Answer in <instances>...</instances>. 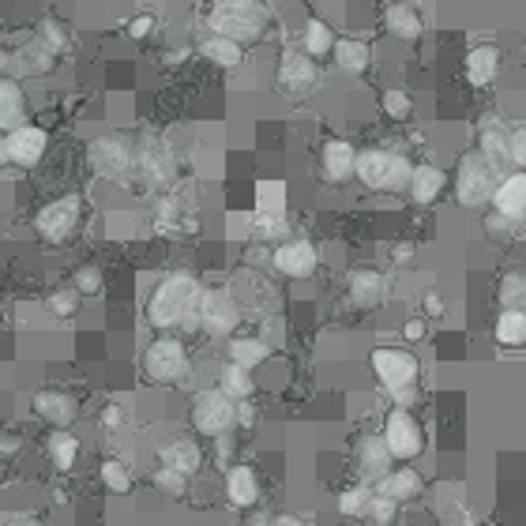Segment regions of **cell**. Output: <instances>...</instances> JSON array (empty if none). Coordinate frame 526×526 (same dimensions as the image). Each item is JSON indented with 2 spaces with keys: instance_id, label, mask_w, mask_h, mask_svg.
<instances>
[{
  "instance_id": "8",
  "label": "cell",
  "mask_w": 526,
  "mask_h": 526,
  "mask_svg": "<svg viewBox=\"0 0 526 526\" xmlns=\"http://www.w3.org/2000/svg\"><path fill=\"white\" fill-rule=\"evenodd\" d=\"M384 440L391 455L399 459V463H414L425 455L429 448V436H425V425L418 421L414 410H403V406H391L384 418Z\"/></svg>"
},
{
  "instance_id": "58",
  "label": "cell",
  "mask_w": 526,
  "mask_h": 526,
  "mask_svg": "<svg viewBox=\"0 0 526 526\" xmlns=\"http://www.w3.org/2000/svg\"><path fill=\"white\" fill-rule=\"evenodd\" d=\"M8 162H12V158H8V132H0V170H4Z\"/></svg>"
},
{
  "instance_id": "59",
  "label": "cell",
  "mask_w": 526,
  "mask_h": 526,
  "mask_svg": "<svg viewBox=\"0 0 526 526\" xmlns=\"http://www.w3.org/2000/svg\"><path fill=\"white\" fill-rule=\"evenodd\" d=\"M241 4H256V0H211V8H241Z\"/></svg>"
},
{
  "instance_id": "3",
  "label": "cell",
  "mask_w": 526,
  "mask_h": 526,
  "mask_svg": "<svg viewBox=\"0 0 526 526\" xmlns=\"http://www.w3.org/2000/svg\"><path fill=\"white\" fill-rule=\"evenodd\" d=\"M410 173L414 162L399 151H387V147H369L357 155V181L369 188V192H384V196H403L410 188Z\"/></svg>"
},
{
  "instance_id": "41",
  "label": "cell",
  "mask_w": 526,
  "mask_h": 526,
  "mask_svg": "<svg viewBox=\"0 0 526 526\" xmlns=\"http://www.w3.org/2000/svg\"><path fill=\"white\" fill-rule=\"evenodd\" d=\"M372 496H376V489H372L369 481H357L350 489H342L339 500H335V504H339V515H346V519H365Z\"/></svg>"
},
{
  "instance_id": "16",
  "label": "cell",
  "mask_w": 526,
  "mask_h": 526,
  "mask_svg": "<svg viewBox=\"0 0 526 526\" xmlns=\"http://www.w3.org/2000/svg\"><path fill=\"white\" fill-rule=\"evenodd\" d=\"M372 489L387 496V500H395V504H414V500L425 496V478H421V470L414 463H395Z\"/></svg>"
},
{
  "instance_id": "4",
  "label": "cell",
  "mask_w": 526,
  "mask_h": 526,
  "mask_svg": "<svg viewBox=\"0 0 526 526\" xmlns=\"http://www.w3.org/2000/svg\"><path fill=\"white\" fill-rule=\"evenodd\" d=\"M188 425L200 436H207V440L237 433V403H233L230 395H222L218 387H207L188 406Z\"/></svg>"
},
{
  "instance_id": "49",
  "label": "cell",
  "mask_w": 526,
  "mask_h": 526,
  "mask_svg": "<svg viewBox=\"0 0 526 526\" xmlns=\"http://www.w3.org/2000/svg\"><path fill=\"white\" fill-rule=\"evenodd\" d=\"M508 166H511V170H526V128H511V136H508Z\"/></svg>"
},
{
  "instance_id": "28",
  "label": "cell",
  "mask_w": 526,
  "mask_h": 526,
  "mask_svg": "<svg viewBox=\"0 0 526 526\" xmlns=\"http://www.w3.org/2000/svg\"><path fill=\"white\" fill-rule=\"evenodd\" d=\"M27 124V94L16 76H0V132Z\"/></svg>"
},
{
  "instance_id": "38",
  "label": "cell",
  "mask_w": 526,
  "mask_h": 526,
  "mask_svg": "<svg viewBox=\"0 0 526 526\" xmlns=\"http://www.w3.org/2000/svg\"><path fill=\"white\" fill-rule=\"evenodd\" d=\"M34 42H42L49 53L64 57V53L72 49V31H68V23H64V19L42 16V19H38V27H34Z\"/></svg>"
},
{
  "instance_id": "31",
  "label": "cell",
  "mask_w": 526,
  "mask_h": 526,
  "mask_svg": "<svg viewBox=\"0 0 526 526\" xmlns=\"http://www.w3.org/2000/svg\"><path fill=\"white\" fill-rule=\"evenodd\" d=\"M57 53H49L42 42H27V46L19 49L16 57H12V72L16 76H49V72H57ZM8 72V76H12Z\"/></svg>"
},
{
  "instance_id": "9",
  "label": "cell",
  "mask_w": 526,
  "mask_h": 526,
  "mask_svg": "<svg viewBox=\"0 0 526 526\" xmlns=\"http://www.w3.org/2000/svg\"><path fill=\"white\" fill-rule=\"evenodd\" d=\"M79 222H83V196L68 192L49 200L38 215H34V233L46 241V245H64L68 237H76Z\"/></svg>"
},
{
  "instance_id": "52",
  "label": "cell",
  "mask_w": 526,
  "mask_h": 526,
  "mask_svg": "<svg viewBox=\"0 0 526 526\" xmlns=\"http://www.w3.org/2000/svg\"><path fill=\"white\" fill-rule=\"evenodd\" d=\"M421 312H425V320H440L444 312H448V305H444V297L436 294V290H425V297H421Z\"/></svg>"
},
{
  "instance_id": "13",
  "label": "cell",
  "mask_w": 526,
  "mask_h": 526,
  "mask_svg": "<svg viewBox=\"0 0 526 526\" xmlns=\"http://www.w3.org/2000/svg\"><path fill=\"white\" fill-rule=\"evenodd\" d=\"M271 267L279 271L282 279L305 282L316 275V267H320V252H316V245L305 241V237H290V241L275 245V252H271Z\"/></svg>"
},
{
  "instance_id": "61",
  "label": "cell",
  "mask_w": 526,
  "mask_h": 526,
  "mask_svg": "<svg viewBox=\"0 0 526 526\" xmlns=\"http://www.w3.org/2000/svg\"><path fill=\"white\" fill-rule=\"evenodd\" d=\"M12 526H42V523H31V519H19V523H12Z\"/></svg>"
},
{
  "instance_id": "29",
  "label": "cell",
  "mask_w": 526,
  "mask_h": 526,
  "mask_svg": "<svg viewBox=\"0 0 526 526\" xmlns=\"http://www.w3.org/2000/svg\"><path fill=\"white\" fill-rule=\"evenodd\" d=\"M331 61H335V68L346 72V76H365L372 64V46L365 38H339Z\"/></svg>"
},
{
  "instance_id": "15",
  "label": "cell",
  "mask_w": 526,
  "mask_h": 526,
  "mask_svg": "<svg viewBox=\"0 0 526 526\" xmlns=\"http://www.w3.org/2000/svg\"><path fill=\"white\" fill-rule=\"evenodd\" d=\"M357 155H361V151H357L350 140H339V136L324 140V147H320V173H324L327 185H346V181H354Z\"/></svg>"
},
{
  "instance_id": "51",
  "label": "cell",
  "mask_w": 526,
  "mask_h": 526,
  "mask_svg": "<svg viewBox=\"0 0 526 526\" xmlns=\"http://www.w3.org/2000/svg\"><path fill=\"white\" fill-rule=\"evenodd\" d=\"M387 399H391V406H403V410H414V406L421 403V387H418V384H414V387H399V391H391Z\"/></svg>"
},
{
  "instance_id": "42",
  "label": "cell",
  "mask_w": 526,
  "mask_h": 526,
  "mask_svg": "<svg viewBox=\"0 0 526 526\" xmlns=\"http://www.w3.org/2000/svg\"><path fill=\"white\" fill-rule=\"evenodd\" d=\"M380 109H384L387 121L406 124L414 117V94L406 91V87H387V91L380 94Z\"/></svg>"
},
{
  "instance_id": "27",
  "label": "cell",
  "mask_w": 526,
  "mask_h": 526,
  "mask_svg": "<svg viewBox=\"0 0 526 526\" xmlns=\"http://www.w3.org/2000/svg\"><path fill=\"white\" fill-rule=\"evenodd\" d=\"M508 136L511 128H504V121L496 113H485L478 121V151L493 162L496 170L508 166Z\"/></svg>"
},
{
  "instance_id": "39",
  "label": "cell",
  "mask_w": 526,
  "mask_h": 526,
  "mask_svg": "<svg viewBox=\"0 0 526 526\" xmlns=\"http://www.w3.org/2000/svg\"><path fill=\"white\" fill-rule=\"evenodd\" d=\"M98 481L106 485V493H117V496H128L136 489V478H132V470L124 459H102L98 466Z\"/></svg>"
},
{
  "instance_id": "50",
  "label": "cell",
  "mask_w": 526,
  "mask_h": 526,
  "mask_svg": "<svg viewBox=\"0 0 526 526\" xmlns=\"http://www.w3.org/2000/svg\"><path fill=\"white\" fill-rule=\"evenodd\" d=\"M399 335H403L406 346H414V342H425V335H429V320H425V316H410V320H403Z\"/></svg>"
},
{
  "instance_id": "37",
  "label": "cell",
  "mask_w": 526,
  "mask_h": 526,
  "mask_svg": "<svg viewBox=\"0 0 526 526\" xmlns=\"http://www.w3.org/2000/svg\"><path fill=\"white\" fill-rule=\"evenodd\" d=\"M46 451H49V463L57 466V470H72V466L79 463L83 444H79V436L72 433V429H57V433H49Z\"/></svg>"
},
{
  "instance_id": "34",
  "label": "cell",
  "mask_w": 526,
  "mask_h": 526,
  "mask_svg": "<svg viewBox=\"0 0 526 526\" xmlns=\"http://www.w3.org/2000/svg\"><path fill=\"white\" fill-rule=\"evenodd\" d=\"M286 207H290L286 181H275V177H263V181H256V211H252V215L286 218Z\"/></svg>"
},
{
  "instance_id": "60",
  "label": "cell",
  "mask_w": 526,
  "mask_h": 526,
  "mask_svg": "<svg viewBox=\"0 0 526 526\" xmlns=\"http://www.w3.org/2000/svg\"><path fill=\"white\" fill-rule=\"evenodd\" d=\"M245 526H271V519H267V515H252Z\"/></svg>"
},
{
  "instance_id": "30",
  "label": "cell",
  "mask_w": 526,
  "mask_h": 526,
  "mask_svg": "<svg viewBox=\"0 0 526 526\" xmlns=\"http://www.w3.org/2000/svg\"><path fill=\"white\" fill-rule=\"evenodd\" d=\"M200 57L207 64L222 68V72H233V68H241V61H245V46L226 38V34H211V38L200 42Z\"/></svg>"
},
{
  "instance_id": "12",
  "label": "cell",
  "mask_w": 526,
  "mask_h": 526,
  "mask_svg": "<svg viewBox=\"0 0 526 526\" xmlns=\"http://www.w3.org/2000/svg\"><path fill=\"white\" fill-rule=\"evenodd\" d=\"M241 327V305L230 290H203L200 297V331L211 339H233Z\"/></svg>"
},
{
  "instance_id": "48",
  "label": "cell",
  "mask_w": 526,
  "mask_h": 526,
  "mask_svg": "<svg viewBox=\"0 0 526 526\" xmlns=\"http://www.w3.org/2000/svg\"><path fill=\"white\" fill-rule=\"evenodd\" d=\"M158 31V19L151 12H140V16H132L124 23V34L132 38V42H143V38H151Z\"/></svg>"
},
{
  "instance_id": "10",
  "label": "cell",
  "mask_w": 526,
  "mask_h": 526,
  "mask_svg": "<svg viewBox=\"0 0 526 526\" xmlns=\"http://www.w3.org/2000/svg\"><path fill=\"white\" fill-rule=\"evenodd\" d=\"M87 162H91V170L98 177L124 181L128 173L136 170V147L124 136H117V132H109V136H98V140L87 143Z\"/></svg>"
},
{
  "instance_id": "32",
  "label": "cell",
  "mask_w": 526,
  "mask_h": 526,
  "mask_svg": "<svg viewBox=\"0 0 526 526\" xmlns=\"http://www.w3.org/2000/svg\"><path fill=\"white\" fill-rule=\"evenodd\" d=\"M233 365H245V369H260L263 361H271V342L260 339V335H233L230 346H226Z\"/></svg>"
},
{
  "instance_id": "11",
  "label": "cell",
  "mask_w": 526,
  "mask_h": 526,
  "mask_svg": "<svg viewBox=\"0 0 526 526\" xmlns=\"http://www.w3.org/2000/svg\"><path fill=\"white\" fill-rule=\"evenodd\" d=\"M275 83H279V94L305 98L320 83V64L312 61L305 49H282L279 64H275Z\"/></svg>"
},
{
  "instance_id": "36",
  "label": "cell",
  "mask_w": 526,
  "mask_h": 526,
  "mask_svg": "<svg viewBox=\"0 0 526 526\" xmlns=\"http://www.w3.org/2000/svg\"><path fill=\"white\" fill-rule=\"evenodd\" d=\"M335 42H339V34L331 31V23H324V19L316 16H312L309 23H305V31H301V49L309 53L312 61L331 57V53H335Z\"/></svg>"
},
{
  "instance_id": "7",
  "label": "cell",
  "mask_w": 526,
  "mask_h": 526,
  "mask_svg": "<svg viewBox=\"0 0 526 526\" xmlns=\"http://www.w3.org/2000/svg\"><path fill=\"white\" fill-rule=\"evenodd\" d=\"M207 31L226 34L241 46H256L267 34V12L260 4H241V8H211L207 12Z\"/></svg>"
},
{
  "instance_id": "44",
  "label": "cell",
  "mask_w": 526,
  "mask_h": 526,
  "mask_svg": "<svg viewBox=\"0 0 526 526\" xmlns=\"http://www.w3.org/2000/svg\"><path fill=\"white\" fill-rule=\"evenodd\" d=\"M151 481H155V489L162 496H170V500H181V496L188 493V474H181V470H173V466H155V474H151Z\"/></svg>"
},
{
  "instance_id": "14",
  "label": "cell",
  "mask_w": 526,
  "mask_h": 526,
  "mask_svg": "<svg viewBox=\"0 0 526 526\" xmlns=\"http://www.w3.org/2000/svg\"><path fill=\"white\" fill-rule=\"evenodd\" d=\"M49 151V132L42 124H19L8 132V158L19 170H34Z\"/></svg>"
},
{
  "instance_id": "6",
  "label": "cell",
  "mask_w": 526,
  "mask_h": 526,
  "mask_svg": "<svg viewBox=\"0 0 526 526\" xmlns=\"http://www.w3.org/2000/svg\"><path fill=\"white\" fill-rule=\"evenodd\" d=\"M369 369L387 395L399 387L421 384V361L410 346H376L369 354Z\"/></svg>"
},
{
  "instance_id": "1",
  "label": "cell",
  "mask_w": 526,
  "mask_h": 526,
  "mask_svg": "<svg viewBox=\"0 0 526 526\" xmlns=\"http://www.w3.org/2000/svg\"><path fill=\"white\" fill-rule=\"evenodd\" d=\"M200 297H203V286L196 275L188 271H173L166 279L158 282L151 297H147V324L155 331H200Z\"/></svg>"
},
{
  "instance_id": "2",
  "label": "cell",
  "mask_w": 526,
  "mask_h": 526,
  "mask_svg": "<svg viewBox=\"0 0 526 526\" xmlns=\"http://www.w3.org/2000/svg\"><path fill=\"white\" fill-rule=\"evenodd\" d=\"M500 177H504V173L496 170L493 162L481 155V151H466V155H459L455 173H451L455 203H459V207H470V211L489 207V203H493L496 185H500Z\"/></svg>"
},
{
  "instance_id": "22",
  "label": "cell",
  "mask_w": 526,
  "mask_h": 526,
  "mask_svg": "<svg viewBox=\"0 0 526 526\" xmlns=\"http://www.w3.org/2000/svg\"><path fill=\"white\" fill-rule=\"evenodd\" d=\"M493 211L515 218V222H526V170H511L500 177V185L493 192Z\"/></svg>"
},
{
  "instance_id": "40",
  "label": "cell",
  "mask_w": 526,
  "mask_h": 526,
  "mask_svg": "<svg viewBox=\"0 0 526 526\" xmlns=\"http://www.w3.org/2000/svg\"><path fill=\"white\" fill-rule=\"evenodd\" d=\"M496 305L511 312H526V271H508L496 286Z\"/></svg>"
},
{
  "instance_id": "35",
  "label": "cell",
  "mask_w": 526,
  "mask_h": 526,
  "mask_svg": "<svg viewBox=\"0 0 526 526\" xmlns=\"http://www.w3.org/2000/svg\"><path fill=\"white\" fill-rule=\"evenodd\" d=\"M493 342L500 350H526V312L500 309L493 324Z\"/></svg>"
},
{
  "instance_id": "33",
  "label": "cell",
  "mask_w": 526,
  "mask_h": 526,
  "mask_svg": "<svg viewBox=\"0 0 526 526\" xmlns=\"http://www.w3.org/2000/svg\"><path fill=\"white\" fill-rule=\"evenodd\" d=\"M218 391L222 395H230L233 403H248L252 395H256V376H252V369H245V365H233V361H226L222 369H218Z\"/></svg>"
},
{
  "instance_id": "45",
  "label": "cell",
  "mask_w": 526,
  "mask_h": 526,
  "mask_svg": "<svg viewBox=\"0 0 526 526\" xmlns=\"http://www.w3.org/2000/svg\"><path fill=\"white\" fill-rule=\"evenodd\" d=\"M519 226L523 222H515V218H508V215H500V211H485V218H481V230H485V237L489 241H496V245H504V241H511L515 233H519Z\"/></svg>"
},
{
  "instance_id": "25",
  "label": "cell",
  "mask_w": 526,
  "mask_h": 526,
  "mask_svg": "<svg viewBox=\"0 0 526 526\" xmlns=\"http://www.w3.org/2000/svg\"><path fill=\"white\" fill-rule=\"evenodd\" d=\"M158 463L173 466V470H181L188 478H196L203 470V448L192 436H173V440H166V444L158 448Z\"/></svg>"
},
{
  "instance_id": "62",
  "label": "cell",
  "mask_w": 526,
  "mask_h": 526,
  "mask_svg": "<svg viewBox=\"0 0 526 526\" xmlns=\"http://www.w3.org/2000/svg\"><path fill=\"white\" fill-rule=\"evenodd\" d=\"M459 526H481V523H478V519H463Z\"/></svg>"
},
{
  "instance_id": "21",
  "label": "cell",
  "mask_w": 526,
  "mask_h": 526,
  "mask_svg": "<svg viewBox=\"0 0 526 526\" xmlns=\"http://www.w3.org/2000/svg\"><path fill=\"white\" fill-rule=\"evenodd\" d=\"M448 185H451V177L440 170V166H433V162H414L406 196L418 203V207H433V203L448 192Z\"/></svg>"
},
{
  "instance_id": "55",
  "label": "cell",
  "mask_w": 526,
  "mask_h": 526,
  "mask_svg": "<svg viewBox=\"0 0 526 526\" xmlns=\"http://www.w3.org/2000/svg\"><path fill=\"white\" fill-rule=\"evenodd\" d=\"M271 526H309L301 515H290V511H282V515H271Z\"/></svg>"
},
{
  "instance_id": "5",
  "label": "cell",
  "mask_w": 526,
  "mask_h": 526,
  "mask_svg": "<svg viewBox=\"0 0 526 526\" xmlns=\"http://www.w3.org/2000/svg\"><path fill=\"white\" fill-rule=\"evenodd\" d=\"M143 376L151 380V384H181L188 376V369H192V361H188V350L185 342L177 339V335H158L147 350H143Z\"/></svg>"
},
{
  "instance_id": "26",
  "label": "cell",
  "mask_w": 526,
  "mask_h": 526,
  "mask_svg": "<svg viewBox=\"0 0 526 526\" xmlns=\"http://www.w3.org/2000/svg\"><path fill=\"white\" fill-rule=\"evenodd\" d=\"M136 170H140V177L147 185H170V177H173L170 147L158 140H147L140 151H136Z\"/></svg>"
},
{
  "instance_id": "43",
  "label": "cell",
  "mask_w": 526,
  "mask_h": 526,
  "mask_svg": "<svg viewBox=\"0 0 526 526\" xmlns=\"http://www.w3.org/2000/svg\"><path fill=\"white\" fill-rule=\"evenodd\" d=\"M79 305H83V294H79L76 286H61V290H53L46 297V312L53 320H72L79 312Z\"/></svg>"
},
{
  "instance_id": "46",
  "label": "cell",
  "mask_w": 526,
  "mask_h": 526,
  "mask_svg": "<svg viewBox=\"0 0 526 526\" xmlns=\"http://www.w3.org/2000/svg\"><path fill=\"white\" fill-rule=\"evenodd\" d=\"M399 508H403V504H395V500H387V496L376 493L361 523H365V526H395V519H399Z\"/></svg>"
},
{
  "instance_id": "56",
  "label": "cell",
  "mask_w": 526,
  "mask_h": 526,
  "mask_svg": "<svg viewBox=\"0 0 526 526\" xmlns=\"http://www.w3.org/2000/svg\"><path fill=\"white\" fill-rule=\"evenodd\" d=\"M391 256H395V263H410L414 260V245H395L391 248Z\"/></svg>"
},
{
  "instance_id": "53",
  "label": "cell",
  "mask_w": 526,
  "mask_h": 526,
  "mask_svg": "<svg viewBox=\"0 0 526 526\" xmlns=\"http://www.w3.org/2000/svg\"><path fill=\"white\" fill-rule=\"evenodd\" d=\"M98 421H102V429H109V433H113V429H121V425H124V406L121 403H109L106 410L98 414Z\"/></svg>"
},
{
  "instance_id": "57",
  "label": "cell",
  "mask_w": 526,
  "mask_h": 526,
  "mask_svg": "<svg viewBox=\"0 0 526 526\" xmlns=\"http://www.w3.org/2000/svg\"><path fill=\"white\" fill-rule=\"evenodd\" d=\"M8 72H12V53L0 46V76H8Z\"/></svg>"
},
{
  "instance_id": "23",
  "label": "cell",
  "mask_w": 526,
  "mask_h": 526,
  "mask_svg": "<svg viewBox=\"0 0 526 526\" xmlns=\"http://www.w3.org/2000/svg\"><path fill=\"white\" fill-rule=\"evenodd\" d=\"M226 500L237 511H248L260 504V474L248 463H233L226 470Z\"/></svg>"
},
{
  "instance_id": "47",
  "label": "cell",
  "mask_w": 526,
  "mask_h": 526,
  "mask_svg": "<svg viewBox=\"0 0 526 526\" xmlns=\"http://www.w3.org/2000/svg\"><path fill=\"white\" fill-rule=\"evenodd\" d=\"M72 286H76L83 297H94V294H102L106 275H102V267H98V263H83V267H76V275H72Z\"/></svg>"
},
{
  "instance_id": "20",
  "label": "cell",
  "mask_w": 526,
  "mask_h": 526,
  "mask_svg": "<svg viewBox=\"0 0 526 526\" xmlns=\"http://www.w3.org/2000/svg\"><path fill=\"white\" fill-rule=\"evenodd\" d=\"M500 64H504V53H500L493 42H478V46H470L466 49V57H463L466 83H470V87H478V91L493 87L496 76H500Z\"/></svg>"
},
{
  "instance_id": "18",
  "label": "cell",
  "mask_w": 526,
  "mask_h": 526,
  "mask_svg": "<svg viewBox=\"0 0 526 526\" xmlns=\"http://www.w3.org/2000/svg\"><path fill=\"white\" fill-rule=\"evenodd\" d=\"M31 410L46 421V425H53V429H72V421L79 418V403L68 395V391H57V387L34 391Z\"/></svg>"
},
{
  "instance_id": "63",
  "label": "cell",
  "mask_w": 526,
  "mask_h": 526,
  "mask_svg": "<svg viewBox=\"0 0 526 526\" xmlns=\"http://www.w3.org/2000/svg\"><path fill=\"white\" fill-rule=\"evenodd\" d=\"M523 53H526V42H523Z\"/></svg>"
},
{
  "instance_id": "24",
  "label": "cell",
  "mask_w": 526,
  "mask_h": 526,
  "mask_svg": "<svg viewBox=\"0 0 526 526\" xmlns=\"http://www.w3.org/2000/svg\"><path fill=\"white\" fill-rule=\"evenodd\" d=\"M384 31L391 34L395 42H403V46H418L421 34H425V19H421V12L414 4L399 0V4H391L384 12Z\"/></svg>"
},
{
  "instance_id": "54",
  "label": "cell",
  "mask_w": 526,
  "mask_h": 526,
  "mask_svg": "<svg viewBox=\"0 0 526 526\" xmlns=\"http://www.w3.org/2000/svg\"><path fill=\"white\" fill-rule=\"evenodd\" d=\"M256 425V410L252 403H237V429H252Z\"/></svg>"
},
{
  "instance_id": "19",
  "label": "cell",
  "mask_w": 526,
  "mask_h": 526,
  "mask_svg": "<svg viewBox=\"0 0 526 526\" xmlns=\"http://www.w3.org/2000/svg\"><path fill=\"white\" fill-rule=\"evenodd\" d=\"M395 463H399V459L391 455L384 433H369V436H361V440H357V474H361V481L376 485V481L384 478Z\"/></svg>"
},
{
  "instance_id": "17",
  "label": "cell",
  "mask_w": 526,
  "mask_h": 526,
  "mask_svg": "<svg viewBox=\"0 0 526 526\" xmlns=\"http://www.w3.org/2000/svg\"><path fill=\"white\" fill-rule=\"evenodd\" d=\"M387 290H391V282L376 267H354L350 279H346V294H350L357 309H380L387 301Z\"/></svg>"
}]
</instances>
